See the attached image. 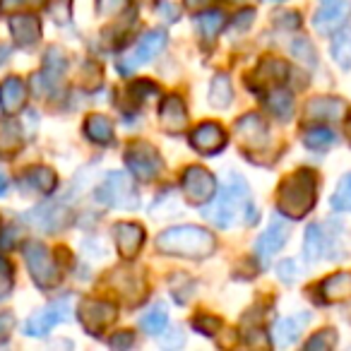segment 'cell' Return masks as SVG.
Wrapping results in <instances>:
<instances>
[{"mask_svg": "<svg viewBox=\"0 0 351 351\" xmlns=\"http://www.w3.org/2000/svg\"><path fill=\"white\" fill-rule=\"evenodd\" d=\"M212 200L215 202L210 207H205V217L219 229H231V226L255 224L258 221L250 188L241 176H231Z\"/></svg>", "mask_w": 351, "mask_h": 351, "instance_id": "cell-1", "label": "cell"}, {"mask_svg": "<svg viewBox=\"0 0 351 351\" xmlns=\"http://www.w3.org/2000/svg\"><path fill=\"white\" fill-rule=\"evenodd\" d=\"M156 250L161 255H176V258H210L217 248V241L212 231L202 229V226L183 224V226H171V229L161 231L154 241Z\"/></svg>", "mask_w": 351, "mask_h": 351, "instance_id": "cell-2", "label": "cell"}, {"mask_svg": "<svg viewBox=\"0 0 351 351\" xmlns=\"http://www.w3.org/2000/svg\"><path fill=\"white\" fill-rule=\"evenodd\" d=\"M317 183L311 169H298L287 176L277 188V210L287 219H303L315 207Z\"/></svg>", "mask_w": 351, "mask_h": 351, "instance_id": "cell-3", "label": "cell"}, {"mask_svg": "<svg viewBox=\"0 0 351 351\" xmlns=\"http://www.w3.org/2000/svg\"><path fill=\"white\" fill-rule=\"evenodd\" d=\"M97 202L113 210H135L140 205L137 200V191H135V181L130 176L123 173V171H111L106 173L101 183L97 186Z\"/></svg>", "mask_w": 351, "mask_h": 351, "instance_id": "cell-4", "label": "cell"}, {"mask_svg": "<svg viewBox=\"0 0 351 351\" xmlns=\"http://www.w3.org/2000/svg\"><path fill=\"white\" fill-rule=\"evenodd\" d=\"M22 255H25L29 274L39 289H53L56 284L60 282V277H63L60 267L44 243H39V241H27V243L22 245Z\"/></svg>", "mask_w": 351, "mask_h": 351, "instance_id": "cell-5", "label": "cell"}, {"mask_svg": "<svg viewBox=\"0 0 351 351\" xmlns=\"http://www.w3.org/2000/svg\"><path fill=\"white\" fill-rule=\"evenodd\" d=\"M70 313H73V296L56 298V301H51L49 306L41 308L39 313H34V315L27 320L25 335L27 337H46L58 322L70 320Z\"/></svg>", "mask_w": 351, "mask_h": 351, "instance_id": "cell-6", "label": "cell"}, {"mask_svg": "<svg viewBox=\"0 0 351 351\" xmlns=\"http://www.w3.org/2000/svg\"><path fill=\"white\" fill-rule=\"evenodd\" d=\"M181 188H183V195L188 197V202L205 207L215 197L217 178L205 166H188L181 176Z\"/></svg>", "mask_w": 351, "mask_h": 351, "instance_id": "cell-7", "label": "cell"}, {"mask_svg": "<svg viewBox=\"0 0 351 351\" xmlns=\"http://www.w3.org/2000/svg\"><path fill=\"white\" fill-rule=\"evenodd\" d=\"M125 164L137 181H152L161 171V156L156 152V147H152L149 142L137 140L132 145H128Z\"/></svg>", "mask_w": 351, "mask_h": 351, "instance_id": "cell-8", "label": "cell"}, {"mask_svg": "<svg viewBox=\"0 0 351 351\" xmlns=\"http://www.w3.org/2000/svg\"><path fill=\"white\" fill-rule=\"evenodd\" d=\"M77 317L89 335H101L108 325H113L118 317V306L101 298H82L77 308Z\"/></svg>", "mask_w": 351, "mask_h": 351, "instance_id": "cell-9", "label": "cell"}, {"mask_svg": "<svg viewBox=\"0 0 351 351\" xmlns=\"http://www.w3.org/2000/svg\"><path fill=\"white\" fill-rule=\"evenodd\" d=\"M234 135L239 140V145L245 152L255 154V152H263L269 145V130L267 123L258 116V113H245L236 121L234 125Z\"/></svg>", "mask_w": 351, "mask_h": 351, "instance_id": "cell-10", "label": "cell"}, {"mask_svg": "<svg viewBox=\"0 0 351 351\" xmlns=\"http://www.w3.org/2000/svg\"><path fill=\"white\" fill-rule=\"evenodd\" d=\"M351 17V0H320L313 25L320 34H335L337 29L349 22Z\"/></svg>", "mask_w": 351, "mask_h": 351, "instance_id": "cell-11", "label": "cell"}, {"mask_svg": "<svg viewBox=\"0 0 351 351\" xmlns=\"http://www.w3.org/2000/svg\"><path fill=\"white\" fill-rule=\"evenodd\" d=\"M289 77V65L279 58H265L263 63L255 68V73L250 75L248 87L253 89L255 94L263 92H272V89L282 87Z\"/></svg>", "mask_w": 351, "mask_h": 351, "instance_id": "cell-12", "label": "cell"}, {"mask_svg": "<svg viewBox=\"0 0 351 351\" xmlns=\"http://www.w3.org/2000/svg\"><path fill=\"white\" fill-rule=\"evenodd\" d=\"M164 46H166V32L164 29L147 32V34L137 41V49L132 51L130 58H125V60L118 63V70H121L123 75L132 73L137 65H145V63H149L152 58H156V56L164 51Z\"/></svg>", "mask_w": 351, "mask_h": 351, "instance_id": "cell-13", "label": "cell"}, {"mask_svg": "<svg viewBox=\"0 0 351 351\" xmlns=\"http://www.w3.org/2000/svg\"><path fill=\"white\" fill-rule=\"evenodd\" d=\"M349 116V104L337 97H315L306 104V118L308 121H330V123H344Z\"/></svg>", "mask_w": 351, "mask_h": 351, "instance_id": "cell-14", "label": "cell"}, {"mask_svg": "<svg viewBox=\"0 0 351 351\" xmlns=\"http://www.w3.org/2000/svg\"><path fill=\"white\" fill-rule=\"evenodd\" d=\"M113 241H116L118 255L123 260H132L145 245V229L135 221H118L113 226Z\"/></svg>", "mask_w": 351, "mask_h": 351, "instance_id": "cell-15", "label": "cell"}, {"mask_svg": "<svg viewBox=\"0 0 351 351\" xmlns=\"http://www.w3.org/2000/svg\"><path fill=\"white\" fill-rule=\"evenodd\" d=\"M159 125L164 132L169 135H181L188 128V108L183 104L181 97H166L164 101L159 104Z\"/></svg>", "mask_w": 351, "mask_h": 351, "instance_id": "cell-16", "label": "cell"}, {"mask_svg": "<svg viewBox=\"0 0 351 351\" xmlns=\"http://www.w3.org/2000/svg\"><path fill=\"white\" fill-rule=\"evenodd\" d=\"M226 142H229V137H226V130L219 123H202L191 135L193 149L200 152V154H217V152L224 149Z\"/></svg>", "mask_w": 351, "mask_h": 351, "instance_id": "cell-17", "label": "cell"}, {"mask_svg": "<svg viewBox=\"0 0 351 351\" xmlns=\"http://www.w3.org/2000/svg\"><path fill=\"white\" fill-rule=\"evenodd\" d=\"M287 241H289V224L282 217H277V219H272V224L267 226V231L258 239V245H255L258 260L263 265H267V260L272 258L274 253H279Z\"/></svg>", "mask_w": 351, "mask_h": 351, "instance_id": "cell-18", "label": "cell"}, {"mask_svg": "<svg viewBox=\"0 0 351 351\" xmlns=\"http://www.w3.org/2000/svg\"><path fill=\"white\" fill-rule=\"evenodd\" d=\"M10 34H12V39H15L17 46H22V49H34V46L41 41L39 17L25 15V12L10 17Z\"/></svg>", "mask_w": 351, "mask_h": 351, "instance_id": "cell-19", "label": "cell"}, {"mask_svg": "<svg viewBox=\"0 0 351 351\" xmlns=\"http://www.w3.org/2000/svg\"><path fill=\"white\" fill-rule=\"evenodd\" d=\"M27 219L36 226V229H44V231H58L65 229V226L73 221V215L65 205H44L39 210L29 212Z\"/></svg>", "mask_w": 351, "mask_h": 351, "instance_id": "cell-20", "label": "cell"}, {"mask_svg": "<svg viewBox=\"0 0 351 351\" xmlns=\"http://www.w3.org/2000/svg\"><path fill=\"white\" fill-rule=\"evenodd\" d=\"M20 186L27 188V191L39 193V195H51L58 188V176L49 166H29L20 176Z\"/></svg>", "mask_w": 351, "mask_h": 351, "instance_id": "cell-21", "label": "cell"}, {"mask_svg": "<svg viewBox=\"0 0 351 351\" xmlns=\"http://www.w3.org/2000/svg\"><path fill=\"white\" fill-rule=\"evenodd\" d=\"M113 287L118 289V293H123L128 306H137L147 296V284L142 277H137V272H128V269L113 272Z\"/></svg>", "mask_w": 351, "mask_h": 351, "instance_id": "cell-22", "label": "cell"}, {"mask_svg": "<svg viewBox=\"0 0 351 351\" xmlns=\"http://www.w3.org/2000/svg\"><path fill=\"white\" fill-rule=\"evenodd\" d=\"M65 68H68V63H65V56L60 53L58 49H49L46 51V60H44V70H41L39 75H34V77L41 80V84H36V92H49L51 87H56L58 84V80L63 77Z\"/></svg>", "mask_w": 351, "mask_h": 351, "instance_id": "cell-23", "label": "cell"}, {"mask_svg": "<svg viewBox=\"0 0 351 351\" xmlns=\"http://www.w3.org/2000/svg\"><path fill=\"white\" fill-rule=\"evenodd\" d=\"M311 313H298V315H291V317H284V320L277 322L274 327V344L277 346H291L298 341L301 337L303 327L311 322Z\"/></svg>", "mask_w": 351, "mask_h": 351, "instance_id": "cell-24", "label": "cell"}, {"mask_svg": "<svg viewBox=\"0 0 351 351\" xmlns=\"http://www.w3.org/2000/svg\"><path fill=\"white\" fill-rule=\"evenodd\" d=\"M27 99V87L20 77H8L0 84V108L8 116H15L22 106H25Z\"/></svg>", "mask_w": 351, "mask_h": 351, "instance_id": "cell-25", "label": "cell"}, {"mask_svg": "<svg viewBox=\"0 0 351 351\" xmlns=\"http://www.w3.org/2000/svg\"><path fill=\"white\" fill-rule=\"evenodd\" d=\"M317 291L322 293V303H339L351 298V272H337L332 277L322 279Z\"/></svg>", "mask_w": 351, "mask_h": 351, "instance_id": "cell-26", "label": "cell"}, {"mask_svg": "<svg viewBox=\"0 0 351 351\" xmlns=\"http://www.w3.org/2000/svg\"><path fill=\"white\" fill-rule=\"evenodd\" d=\"M303 253H306L308 263H317L320 258H327V253H335L330 239H327V234L322 231L320 224L308 226L306 241H303Z\"/></svg>", "mask_w": 351, "mask_h": 351, "instance_id": "cell-27", "label": "cell"}, {"mask_svg": "<svg viewBox=\"0 0 351 351\" xmlns=\"http://www.w3.org/2000/svg\"><path fill=\"white\" fill-rule=\"evenodd\" d=\"M22 149V128L15 118L0 121V154L10 156Z\"/></svg>", "mask_w": 351, "mask_h": 351, "instance_id": "cell-28", "label": "cell"}, {"mask_svg": "<svg viewBox=\"0 0 351 351\" xmlns=\"http://www.w3.org/2000/svg\"><path fill=\"white\" fill-rule=\"evenodd\" d=\"M84 135H87L92 142H97V145H104V147L111 145V142H113L111 121H108L106 116L92 113V116H87V121H84Z\"/></svg>", "mask_w": 351, "mask_h": 351, "instance_id": "cell-29", "label": "cell"}, {"mask_svg": "<svg viewBox=\"0 0 351 351\" xmlns=\"http://www.w3.org/2000/svg\"><path fill=\"white\" fill-rule=\"evenodd\" d=\"M234 101V87L226 73H219L212 77L210 84V104L215 108H229V104Z\"/></svg>", "mask_w": 351, "mask_h": 351, "instance_id": "cell-30", "label": "cell"}, {"mask_svg": "<svg viewBox=\"0 0 351 351\" xmlns=\"http://www.w3.org/2000/svg\"><path fill=\"white\" fill-rule=\"evenodd\" d=\"M267 108L272 111L274 118H279V121H287V118H291V113H293L291 92H287L284 87L272 89V92L267 94Z\"/></svg>", "mask_w": 351, "mask_h": 351, "instance_id": "cell-31", "label": "cell"}, {"mask_svg": "<svg viewBox=\"0 0 351 351\" xmlns=\"http://www.w3.org/2000/svg\"><path fill=\"white\" fill-rule=\"evenodd\" d=\"M169 325V311H166L164 303H156L149 313H145L140 320V327L147 332V335H161L164 327Z\"/></svg>", "mask_w": 351, "mask_h": 351, "instance_id": "cell-32", "label": "cell"}, {"mask_svg": "<svg viewBox=\"0 0 351 351\" xmlns=\"http://www.w3.org/2000/svg\"><path fill=\"white\" fill-rule=\"evenodd\" d=\"M332 58L339 68H351V29H344L335 36L332 41Z\"/></svg>", "mask_w": 351, "mask_h": 351, "instance_id": "cell-33", "label": "cell"}, {"mask_svg": "<svg viewBox=\"0 0 351 351\" xmlns=\"http://www.w3.org/2000/svg\"><path fill=\"white\" fill-rule=\"evenodd\" d=\"M303 142H306V147H311V149L325 152L337 145V135L330 128H313V130H308L306 135H303Z\"/></svg>", "mask_w": 351, "mask_h": 351, "instance_id": "cell-34", "label": "cell"}, {"mask_svg": "<svg viewBox=\"0 0 351 351\" xmlns=\"http://www.w3.org/2000/svg\"><path fill=\"white\" fill-rule=\"evenodd\" d=\"M197 29L205 36V41L217 39V34L224 29V15L221 12H205V15L197 17Z\"/></svg>", "mask_w": 351, "mask_h": 351, "instance_id": "cell-35", "label": "cell"}, {"mask_svg": "<svg viewBox=\"0 0 351 351\" xmlns=\"http://www.w3.org/2000/svg\"><path fill=\"white\" fill-rule=\"evenodd\" d=\"M330 205L337 212H351V173L341 176L339 186L330 197Z\"/></svg>", "mask_w": 351, "mask_h": 351, "instance_id": "cell-36", "label": "cell"}, {"mask_svg": "<svg viewBox=\"0 0 351 351\" xmlns=\"http://www.w3.org/2000/svg\"><path fill=\"white\" fill-rule=\"evenodd\" d=\"M291 56L298 60V63L306 65V68H311V70H315V68H317V56H315V51H313V46L308 44L306 39H296V41H291Z\"/></svg>", "mask_w": 351, "mask_h": 351, "instance_id": "cell-37", "label": "cell"}, {"mask_svg": "<svg viewBox=\"0 0 351 351\" xmlns=\"http://www.w3.org/2000/svg\"><path fill=\"white\" fill-rule=\"evenodd\" d=\"M335 344H337V330H332V327H330V330L315 332V335L306 341V346H303V349H306V351H330Z\"/></svg>", "mask_w": 351, "mask_h": 351, "instance_id": "cell-38", "label": "cell"}, {"mask_svg": "<svg viewBox=\"0 0 351 351\" xmlns=\"http://www.w3.org/2000/svg\"><path fill=\"white\" fill-rule=\"evenodd\" d=\"M193 327H195L197 332H202L205 337H217L219 335V327H221V320L215 315H207V313H200V315L193 317Z\"/></svg>", "mask_w": 351, "mask_h": 351, "instance_id": "cell-39", "label": "cell"}, {"mask_svg": "<svg viewBox=\"0 0 351 351\" xmlns=\"http://www.w3.org/2000/svg\"><path fill=\"white\" fill-rule=\"evenodd\" d=\"M44 5V0H0V10L3 12H15V10H34V8Z\"/></svg>", "mask_w": 351, "mask_h": 351, "instance_id": "cell-40", "label": "cell"}, {"mask_svg": "<svg viewBox=\"0 0 351 351\" xmlns=\"http://www.w3.org/2000/svg\"><path fill=\"white\" fill-rule=\"evenodd\" d=\"M130 0H97V12L101 17H111V15H118L128 8Z\"/></svg>", "mask_w": 351, "mask_h": 351, "instance_id": "cell-41", "label": "cell"}, {"mask_svg": "<svg viewBox=\"0 0 351 351\" xmlns=\"http://www.w3.org/2000/svg\"><path fill=\"white\" fill-rule=\"evenodd\" d=\"M12 289V267L5 258H0V298H5Z\"/></svg>", "mask_w": 351, "mask_h": 351, "instance_id": "cell-42", "label": "cell"}, {"mask_svg": "<svg viewBox=\"0 0 351 351\" xmlns=\"http://www.w3.org/2000/svg\"><path fill=\"white\" fill-rule=\"evenodd\" d=\"M108 344H111L113 349H130V346L135 344V335H132L130 330H121L108 339Z\"/></svg>", "mask_w": 351, "mask_h": 351, "instance_id": "cell-43", "label": "cell"}, {"mask_svg": "<svg viewBox=\"0 0 351 351\" xmlns=\"http://www.w3.org/2000/svg\"><path fill=\"white\" fill-rule=\"evenodd\" d=\"M253 20H255V10H243V12H239V15L231 20V29L234 32H245L250 25H253Z\"/></svg>", "mask_w": 351, "mask_h": 351, "instance_id": "cell-44", "label": "cell"}, {"mask_svg": "<svg viewBox=\"0 0 351 351\" xmlns=\"http://www.w3.org/2000/svg\"><path fill=\"white\" fill-rule=\"evenodd\" d=\"M12 327H15V315L12 313H0V344L8 341Z\"/></svg>", "mask_w": 351, "mask_h": 351, "instance_id": "cell-45", "label": "cell"}, {"mask_svg": "<svg viewBox=\"0 0 351 351\" xmlns=\"http://www.w3.org/2000/svg\"><path fill=\"white\" fill-rule=\"evenodd\" d=\"M277 272H279V279H282V282L291 284L293 279H296V265H293L291 260H284V263L277 267Z\"/></svg>", "mask_w": 351, "mask_h": 351, "instance_id": "cell-46", "label": "cell"}, {"mask_svg": "<svg viewBox=\"0 0 351 351\" xmlns=\"http://www.w3.org/2000/svg\"><path fill=\"white\" fill-rule=\"evenodd\" d=\"M277 22H287V25H282V29H296L298 27V15L296 12H284V15H279L277 17Z\"/></svg>", "mask_w": 351, "mask_h": 351, "instance_id": "cell-47", "label": "cell"}, {"mask_svg": "<svg viewBox=\"0 0 351 351\" xmlns=\"http://www.w3.org/2000/svg\"><path fill=\"white\" fill-rule=\"evenodd\" d=\"M186 5L191 10H205V8L215 5V0H186Z\"/></svg>", "mask_w": 351, "mask_h": 351, "instance_id": "cell-48", "label": "cell"}, {"mask_svg": "<svg viewBox=\"0 0 351 351\" xmlns=\"http://www.w3.org/2000/svg\"><path fill=\"white\" fill-rule=\"evenodd\" d=\"M8 188H10V176H8L5 171L0 169V195H5Z\"/></svg>", "mask_w": 351, "mask_h": 351, "instance_id": "cell-49", "label": "cell"}, {"mask_svg": "<svg viewBox=\"0 0 351 351\" xmlns=\"http://www.w3.org/2000/svg\"><path fill=\"white\" fill-rule=\"evenodd\" d=\"M10 58V46H5V44H0V65L5 63V60Z\"/></svg>", "mask_w": 351, "mask_h": 351, "instance_id": "cell-50", "label": "cell"}, {"mask_svg": "<svg viewBox=\"0 0 351 351\" xmlns=\"http://www.w3.org/2000/svg\"><path fill=\"white\" fill-rule=\"evenodd\" d=\"M234 3H243V0H234Z\"/></svg>", "mask_w": 351, "mask_h": 351, "instance_id": "cell-51", "label": "cell"}]
</instances>
